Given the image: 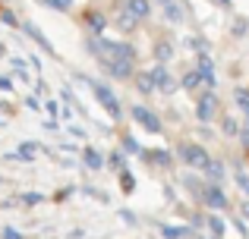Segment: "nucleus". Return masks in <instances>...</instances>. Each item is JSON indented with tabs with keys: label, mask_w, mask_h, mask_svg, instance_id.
I'll use <instances>...</instances> for the list:
<instances>
[{
	"label": "nucleus",
	"mask_w": 249,
	"mask_h": 239,
	"mask_svg": "<svg viewBox=\"0 0 249 239\" xmlns=\"http://www.w3.org/2000/svg\"><path fill=\"white\" fill-rule=\"evenodd\" d=\"M133 120L139 123L145 132H152V135H158V132H164V126H161V120H158V113H152L148 107H142V104H136L133 107Z\"/></svg>",
	"instance_id": "f257e3e1"
},
{
	"label": "nucleus",
	"mask_w": 249,
	"mask_h": 239,
	"mask_svg": "<svg viewBox=\"0 0 249 239\" xmlns=\"http://www.w3.org/2000/svg\"><path fill=\"white\" fill-rule=\"evenodd\" d=\"M91 88H95V98L101 101V107H104V111H107L110 117H120L123 111H120V101H117V95L110 92V88L104 85V82H91Z\"/></svg>",
	"instance_id": "f03ea898"
},
{
	"label": "nucleus",
	"mask_w": 249,
	"mask_h": 239,
	"mask_svg": "<svg viewBox=\"0 0 249 239\" xmlns=\"http://www.w3.org/2000/svg\"><path fill=\"white\" fill-rule=\"evenodd\" d=\"M202 202H205L208 208H214V211L227 208V198H224V192H221L218 186H205V189H202Z\"/></svg>",
	"instance_id": "7ed1b4c3"
},
{
	"label": "nucleus",
	"mask_w": 249,
	"mask_h": 239,
	"mask_svg": "<svg viewBox=\"0 0 249 239\" xmlns=\"http://www.w3.org/2000/svg\"><path fill=\"white\" fill-rule=\"evenodd\" d=\"M214 107H218V98H214V95H202L199 104H196V117H199L202 123L212 120L214 117Z\"/></svg>",
	"instance_id": "20e7f679"
},
{
	"label": "nucleus",
	"mask_w": 249,
	"mask_h": 239,
	"mask_svg": "<svg viewBox=\"0 0 249 239\" xmlns=\"http://www.w3.org/2000/svg\"><path fill=\"white\" fill-rule=\"evenodd\" d=\"M180 154H183V160H186V164H193V167H202V164L208 160L205 148H199V145H183Z\"/></svg>",
	"instance_id": "39448f33"
},
{
	"label": "nucleus",
	"mask_w": 249,
	"mask_h": 239,
	"mask_svg": "<svg viewBox=\"0 0 249 239\" xmlns=\"http://www.w3.org/2000/svg\"><path fill=\"white\" fill-rule=\"evenodd\" d=\"M196 76H199V82H205L208 88H214L218 82H214V66L208 57H199V69H196Z\"/></svg>",
	"instance_id": "423d86ee"
},
{
	"label": "nucleus",
	"mask_w": 249,
	"mask_h": 239,
	"mask_svg": "<svg viewBox=\"0 0 249 239\" xmlns=\"http://www.w3.org/2000/svg\"><path fill=\"white\" fill-rule=\"evenodd\" d=\"M126 13L133 19H148V13H152V0H126Z\"/></svg>",
	"instance_id": "0eeeda50"
},
{
	"label": "nucleus",
	"mask_w": 249,
	"mask_h": 239,
	"mask_svg": "<svg viewBox=\"0 0 249 239\" xmlns=\"http://www.w3.org/2000/svg\"><path fill=\"white\" fill-rule=\"evenodd\" d=\"M152 82H155V88H161V92H174V79H170V76L164 73V66H155L152 73Z\"/></svg>",
	"instance_id": "6e6552de"
},
{
	"label": "nucleus",
	"mask_w": 249,
	"mask_h": 239,
	"mask_svg": "<svg viewBox=\"0 0 249 239\" xmlns=\"http://www.w3.org/2000/svg\"><path fill=\"white\" fill-rule=\"evenodd\" d=\"M25 32H29V35H32V38H35V41H38V44H41V48H44V50H51V54H54V48H51V41H48V38H44V35H41V32H38V29H35V25H29V22H25Z\"/></svg>",
	"instance_id": "1a4fd4ad"
},
{
	"label": "nucleus",
	"mask_w": 249,
	"mask_h": 239,
	"mask_svg": "<svg viewBox=\"0 0 249 239\" xmlns=\"http://www.w3.org/2000/svg\"><path fill=\"white\" fill-rule=\"evenodd\" d=\"M202 170L208 173V176H214V179H221V173H224V167H221V160H212L208 158L205 164H202Z\"/></svg>",
	"instance_id": "9d476101"
},
{
	"label": "nucleus",
	"mask_w": 249,
	"mask_h": 239,
	"mask_svg": "<svg viewBox=\"0 0 249 239\" xmlns=\"http://www.w3.org/2000/svg\"><path fill=\"white\" fill-rule=\"evenodd\" d=\"M35 154H38V145H35V142H25V145H19V154H16V158H22V160H32Z\"/></svg>",
	"instance_id": "9b49d317"
},
{
	"label": "nucleus",
	"mask_w": 249,
	"mask_h": 239,
	"mask_svg": "<svg viewBox=\"0 0 249 239\" xmlns=\"http://www.w3.org/2000/svg\"><path fill=\"white\" fill-rule=\"evenodd\" d=\"M85 164H89V167H91V170H98V167H101V164H104V160H101V158H98V151H91V148H89V151H85Z\"/></svg>",
	"instance_id": "f8f14e48"
},
{
	"label": "nucleus",
	"mask_w": 249,
	"mask_h": 239,
	"mask_svg": "<svg viewBox=\"0 0 249 239\" xmlns=\"http://www.w3.org/2000/svg\"><path fill=\"white\" fill-rule=\"evenodd\" d=\"M208 227H212L214 236H224V221L221 217H208Z\"/></svg>",
	"instance_id": "ddd939ff"
},
{
	"label": "nucleus",
	"mask_w": 249,
	"mask_h": 239,
	"mask_svg": "<svg viewBox=\"0 0 249 239\" xmlns=\"http://www.w3.org/2000/svg\"><path fill=\"white\" fill-rule=\"evenodd\" d=\"M148 160H155V164H161V167H167V164H170L167 151H152V154H148Z\"/></svg>",
	"instance_id": "4468645a"
},
{
	"label": "nucleus",
	"mask_w": 249,
	"mask_h": 239,
	"mask_svg": "<svg viewBox=\"0 0 249 239\" xmlns=\"http://www.w3.org/2000/svg\"><path fill=\"white\" fill-rule=\"evenodd\" d=\"M237 104L249 113V92H246V88H237Z\"/></svg>",
	"instance_id": "2eb2a0df"
},
{
	"label": "nucleus",
	"mask_w": 249,
	"mask_h": 239,
	"mask_svg": "<svg viewBox=\"0 0 249 239\" xmlns=\"http://www.w3.org/2000/svg\"><path fill=\"white\" fill-rule=\"evenodd\" d=\"M164 236L167 239H180V236H186V230L183 227H164Z\"/></svg>",
	"instance_id": "dca6fc26"
},
{
	"label": "nucleus",
	"mask_w": 249,
	"mask_h": 239,
	"mask_svg": "<svg viewBox=\"0 0 249 239\" xmlns=\"http://www.w3.org/2000/svg\"><path fill=\"white\" fill-rule=\"evenodd\" d=\"M89 25H91V32H101L104 29V19L98 16V13H91V16H89Z\"/></svg>",
	"instance_id": "f3484780"
},
{
	"label": "nucleus",
	"mask_w": 249,
	"mask_h": 239,
	"mask_svg": "<svg viewBox=\"0 0 249 239\" xmlns=\"http://www.w3.org/2000/svg\"><path fill=\"white\" fill-rule=\"evenodd\" d=\"M170 54H174V48H170V44H158V60L161 63L170 60Z\"/></svg>",
	"instance_id": "a211bd4d"
},
{
	"label": "nucleus",
	"mask_w": 249,
	"mask_h": 239,
	"mask_svg": "<svg viewBox=\"0 0 249 239\" xmlns=\"http://www.w3.org/2000/svg\"><path fill=\"white\" fill-rule=\"evenodd\" d=\"M139 88H142V92H155V82H152V76H139Z\"/></svg>",
	"instance_id": "6ab92c4d"
},
{
	"label": "nucleus",
	"mask_w": 249,
	"mask_h": 239,
	"mask_svg": "<svg viewBox=\"0 0 249 239\" xmlns=\"http://www.w3.org/2000/svg\"><path fill=\"white\" fill-rule=\"evenodd\" d=\"M224 132H227V135H240V132H237V120L227 117V120H224Z\"/></svg>",
	"instance_id": "aec40b11"
},
{
	"label": "nucleus",
	"mask_w": 249,
	"mask_h": 239,
	"mask_svg": "<svg viewBox=\"0 0 249 239\" xmlns=\"http://www.w3.org/2000/svg\"><path fill=\"white\" fill-rule=\"evenodd\" d=\"M0 239H25V236H19V233H16V230H13V227H6L3 233H0Z\"/></svg>",
	"instance_id": "412c9836"
},
{
	"label": "nucleus",
	"mask_w": 249,
	"mask_h": 239,
	"mask_svg": "<svg viewBox=\"0 0 249 239\" xmlns=\"http://www.w3.org/2000/svg\"><path fill=\"white\" fill-rule=\"evenodd\" d=\"M183 85H186V88H196V85H199V76H196V73H189L186 79H183Z\"/></svg>",
	"instance_id": "4be33fe9"
},
{
	"label": "nucleus",
	"mask_w": 249,
	"mask_h": 239,
	"mask_svg": "<svg viewBox=\"0 0 249 239\" xmlns=\"http://www.w3.org/2000/svg\"><path fill=\"white\" fill-rule=\"evenodd\" d=\"M70 3H73V0H51L54 10H70Z\"/></svg>",
	"instance_id": "5701e85b"
},
{
	"label": "nucleus",
	"mask_w": 249,
	"mask_h": 239,
	"mask_svg": "<svg viewBox=\"0 0 249 239\" xmlns=\"http://www.w3.org/2000/svg\"><path fill=\"white\" fill-rule=\"evenodd\" d=\"M133 22H136V19L129 16V13H123V16H120V25H123V29H129V25H133Z\"/></svg>",
	"instance_id": "b1692460"
},
{
	"label": "nucleus",
	"mask_w": 249,
	"mask_h": 239,
	"mask_svg": "<svg viewBox=\"0 0 249 239\" xmlns=\"http://www.w3.org/2000/svg\"><path fill=\"white\" fill-rule=\"evenodd\" d=\"M237 183H240V189H243V192H249V176H243V173H240Z\"/></svg>",
	"instance_id": "393cba45"
},
{
	"label": "nucleus",
	"mask_w": 249,
	"mask_h": 239,
	"mask_svg": "<svg viewBox=\"0 0 249 239\" xmlns=\"http://www.w3.org/2000/svg\"><path fill=\"white\" fill-rule=\"evenodd\" d=\"M123 189L133 192V176H129V173H123Z\"/></svg>",
	"instance_id": "a878e982"
},
{
	"label": "nucleus",
	"mask_w": 249,
	"mask_h": 239,
	"mask_svg": "<svg viewBox=\"0 0 249 239\" xmlns=\"http://www.w3.org/2000/svg\"><path fill=\"white\" fill-rule=\"evenodd\" d=\"M0 19H3V22H10V25L16 22V16H13V13H6V10H0Z\"/></svg>",
	"instance_id": "bb28decb"
},
{
	"label": "nucleus",
	"mask_w": 249,
	"mask_h": 239,
	"mask_svg": "<svg viewBox=\"0 0 249 239\" xmlns=\"http://www.w3.org/2000/svg\"><path fill=\"white\" fill-rule=\"evenodd\" d=\"M123 145H126L129 151H139V145H136V139H123Z\"/></svg>",
	"instance_id": "cd10ccee"
},
{
	"label": "nucleus",
	"mask_w": 249,
	"mask_h": 239,
	"mask_svg": "<svg viewBox=\"0 0 249 239\" xmlns=\"http://www.w3.org/2000/svg\"><path fill=\"white\" fill-rule=\"evenodd\" d=\"M0 88H3V92H10V88H13V82H10V79H0Z\"/></svg>",
	"instance_id": "c85d7f7f"
},
{
	"label": "nucleus",
	"mask_w": 249,
	"mask_h": 239,
	"mask_svg": "<svg viewBox=\"0 0 249 239\" xmlns=\"http://www.w3.org/2000/svg\"><path fill=\"white\" fill-rule=\"evenodd\" d=\"M243 145L249 148V129H246V132H243Z\"/></svg>",
	"instance_id": "c756f323"
},
{
	"label": "nucleus",
	"mask_w": 249,
	"mask_h": 239,
	"mask_svg": "<svg viewBox=\"0 0 249 239\" xmlns=\"http://www.w3.org/2000/svg\"><path fill=\"white\" fill-rule=\"evenodd\" d=\"M243 214H246V217H249V202H246V205H243Z\"/></svg>",
	"instance_id": "7c9ffc66"
},
{
	"label": "nucleus",
	"mask_w": 249,
	"mask_h": 239,
	"mask_svg": "<svg viewBox=\"0 0 249 239\" xmlns=\"http://www.w3.org/2000/svg\"><path fill=\"white\" fill-rule=\"evenodd\" d=\"M158 3H161V6H167V3H174V0H158Z\"/></svg>",
	"instance_id": "2f4dec72"
}]
</instances>
